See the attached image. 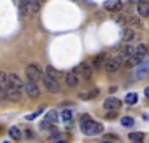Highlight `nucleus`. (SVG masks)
Here are the masks:
<instances>
[{
	"mask_svg": "<svg viewBox=\"0 0 149 143\" xmlns=\"http://www.w3.org/2000/svg\"><path fill=\"white\" fill-rule=\"evenodd\" d=\"M125 58H126V54L123 52V54H119V56H114V58H109L107 59V63H105V72H109V74H114V72H118L119 68H121V65L125 63Z\"/></svg>",
	"mask_w": 149,
	"mask_h": 143,
	"instance_id": "nucleus-1",
	"label": "nucleus"
},
{
	"mask_svg": "<svg viewBox=\"0 0 149 143\" xmlns=\"http://www.w3.org/2000/svg\"><path fill=\"white\" fill-rule=\"evenodd\" d=\"M26 79L32 80V82H39L42 79V72H40V66L39 65H28L26 66Z\"/></svg>",
	"mask_w": 149,
	"mask_h": 143,
	"instance_id": "nucleus-2",
	"label": "nucleus"
},
{
	"mask_svg": "<svg viewBox=\"0 0 149 143\" xmlns=\"http://www.w3.org/2000/svg\"><path fill=\"white\" fill-rule=\"evenodd\" d=\"M149 75V59H142L137 66H135V79L142 80Z\"/></svg>",
	"mask_w": 149,
	"mask_h": 143,
	"instance_id": "nucleus-3",
	"label": "nucleus"
},
{
	"mask_svg": "<svg viewBox=\"0 0 149 143\" xmlns=\"http://www.w3.org/2000/svg\"><path fill=\"white\" fill-rule=\"evenodd\" d=\"M102 124L100 122H97V120H91L86 127H83L81 131L86 134V136H97V134H102Z\"/></svg>",
	"mask_w": 149,
	"mask_h": 143,
	"instance_id": "nucleus-4",
	"label": "nucleus"
},
{
	"mask_svg": "<svg viewBox=\"0 0 149 143\" xmlns=\"http://www.w3.org/2000/svg\"><path fill=\"white\" fill-rule=\"evenodd\" d=\"M79 74H81V77L84 79V80H90L91 77H93V72H95V66H93V63H88V61H84V63H81L79 65Z\"/></svg>",
	"mask_w": 149,
	"mask_h": 143,
	"instance_id": "nucleus-5",
	"label": "nucleus"
},
{
	"mask_svg": "<svg viewBox=\"0 0 149 143\" xmlns=\"http://www.w3.org/2000/svg\"><path fill=\"white\" fill-rule=\"evenodd\" d=\"M44 86H46V89L49 91V93H58L60 91V82H58V79L56 77H51V75H44Z\"/></svg>",
	"mask_w": 149,
	"mask_h": 143,
	"instance_id": "nucleus-6",
	"label": "nucleus"
},
{
	"mask_svg": "<svg viewBox=\"0 0 149 143\" xmlns=\"http://www.w3.org/2000/svg\"><path fill=\"white\" fill-rule=\"evenodd\" d=\"M7 87L18 89V91H21V93H23L25 84H23V80L19 79V75H16V74H9V86H7Z\"/></svg>",
	"mask_w": 149,
	"mask_h": 143,
	"instance_id": "nucleus-7",
	"label": "nucleus"
},
{
	"mask_svg": "<svg viewBox=\"0 0 149 143\" xmlns=\"http://www.w3.org/2000/svg\"><path fill=\"white\" fill-rule=\"evenodd\" d=\"M25 91H26V94H28L30 98H33V100L40 96V89H39L37 82H32V80H28V82L25 84Z\"/></svg>",
	"mask_w": 149,
	"mask_h": 143,
	"instance_id": "nucleus-8",
	"label": "nucleus"
},
{
	"mask_svg": "<svg viewBox=\"0 0 149 143\" xmlns=\"http://www.w3.org/2000/svg\"><path fill=\"white\" fill-rule=\"evenodd\" d=\"M121 38H123V42H133V40H137L139 38V33H135V30L132 28V26H126L125 30H123V35H121Z\"/></svg>",
	"mask_w": 149,
	"mask_h": 143,
	"instance_id": "nucleus-9",
	"label": "nucleus"
},
{
	"mask_svg": "<svg viewBox=\"0 0 149 143\" xmlns=\"http://www.w3.org/2000/svg\"><path fill=\"white\" fill-rule=\"evenodd\" d=\"M104 108H105V112H109V110H116V112H118V110L121 108V101H119L118 98H112V96H111V98H107V100L104 101Z\"/></svg>",
	"mask_w": 149,
	"mask_h": 143,
	"instance_id": "nucleus-10",
	"label": "nucleus"
},
{
	"mask_svg": "<svg viewBox=\"0 0 149 143\" xmlns=\"http://www.w3.org/2000/svg\"><path fill=\"white\" fill-rule=\"evenodd\" d=\"M104 7L107 11H111V12H118V11L123 9V2H121V0H105Z\"/></svg>",
	"mask_w": 149,
	"mask_h": 143,
	"instance_id": "nucleus-11",
	"label": "nucleus"
},
{
	"mask_svg": "<svg viewBox=\"0 0 149 143\" xmlns=\"http://www.w3.org/2000/svg\"><path fill=\"white\" fill-rule=\"evenodd\" d=\"M65 82L68 87H77L79 86V74H76V72H68L67 77H65Z\"/></svg>",
	"mask_w": 149,
	"mask_h": 143,
	"instance_id": "nucleus-12",
	"label": "nucleus"
},
{
	"mask_svg": "<svg viewBox=\"0 0 149 143\" xmlns=\"http://www.w3.org/2000/svg\"><path fill=\"white\" fill-rule=\"evenodd\" d=\"M98 94H100L98 87H90L88 91H81V93H79V98H81V100H93V98H97Z\"/></svg>",
	"mask_w": 149,
	"mask_h": 143,
	"instance_id": "nucleus-13",
	"label": "nucleus"
},
{
	"mask_svg": "<svg viewBox=\"0 0 149 143\" xmlns=\"http://www.w3.org/2000/svg\"><path fill=\"white\" fill-rule=\"evenodd\" d=\"M137 12L142 18H149V2L147 0H140V2L137 4Z\"/></svg>",
	"mask_w": 149,
	"mask_h": 143,
	"instance_id": "nucleus-14",
	"label": "nucleus"
},
{
	"mask_svg": "<svg viewBox=\"0 0 149 143\" xmlns=\"http://www.w3.org/2000/svg\"><path fill=\"white\" fill-rule=\"evenodd\" d=\"M147 52H149V47H147V44H137V45H135V52H133V56L144 58Z\"/></svg>",
	"mask_w": 149,
	"mask_h": 143,
	"instance_id": "nucleus-15",
	"label": "nucleus"
},
{
	"mask_svg": "<svg viewBox=\"0 0 149 143\" xmlns=\"http://www.w3.org/2000/svg\"><path fill=\"white\" fill-rule=\"evenodd\" d=\"M107 59H109L107 54H98V56L93 59V66H95V68H104L105 63H107Z\"/></svg>",
	"mask_w": 149,
	"mask_h": 143,
	"instance_id": "nucleus-16",
	"label": "nucleus"
},
{
	"mask_svg": "<svg viewBox=\"0 0 149 143\" xmlns=\"http://www.w3.org/2000/svg\"><path fill=\"white\" fill-rule=\"evenodd\" d=\"M72 119H74V112H72V110H63V112L60 113V120H61L63 124H70Z\"/></svg>",
	"mask_w": 149,
	"mask_h": 143,
	"instance_id": "nucleus-17",
	"label": "nucleus"
},
{
	"mask_svg": "<svg viewBox=\"0 0 149 143\" xmlns=\"http://www.w3.org/2000/svg\"><path fill=\"white\" fill-rule=\"evenodd\" d=\"M7 86H9V74L7 72H0V87H2L4 93H6Z\"/></svg>",
	"mask_w": 149,
	"mask_h": 143,
	"instance_id": "nucleus-18",
	"label": "nucleus"
},
{
	"mask_svg": "<svg viewBox=\"0 0 149 143\" xmlns=\"http://www.w3.org/2000/svg\"><path fill=\"white\" fill-rule=\"evenodd\" d=\"M58 119H60V113H58L54 108H51V110H47V112H46V120H49V122H53V124H54Z\"/></svg>",
	"mask_w": 149,
	"mask_h": 143,
	"instance_id": "nucleus-19",
	"label": "nucleus"
},
{
	"mask_svg": "<svg viewBox=\"0 0 149 143\" xmlns=\"http://www.w3.org/2000/svg\"><path fill=\"white\" fill-rule=\"evenodd\" d=\"M137 101H139L137 93H128V94L125 96V103H126V105H135Z\"/></svg>",
	"mask_w": 149,
	"mask_h": 143,
	"instance_id": "nucleus-20",
	"label": "nucleus"
},
{
	"mask_svg": "<svg viewBox=\"0 0 149 143\" xmlns=\"http://www.w3.org/2000/svg\"><path fill=\"white\" fill-rule=\"evenodd\" d=\"M9 136H11L13 140H21V129L16 127V126L9 127Z\"/></svg>",
	"mask_w": 149,
	"mask_h": 143,
	"instance_id": "nucleus-21",
	"label": "nucleus"
},
{
	"mask_svg": "<svg viewBox=\"0 0 149 143\" xmlns=\"http://www.w3.org/2000/svg\"><path fill=\"white\" fill-rule=\"evenodd\" d=\"M91 120H93V119H91L88 113H83V115L79 117V126H81V129H83V127H86V126H88Z\"/></svg>",
	"mask_w": 149,
	"mask_h": 143,
	"instance_id": "nucleus-22",
	"label": "nucleus"
},
{
	"mask_svg": "<svg viewBox=\"0 0 149 143\" xmlns=\"http://www.w3.org/2000/svg\"><path fill=\"white\" fill-rule=\"evenodd\" d=\"M128 140L130 141H144V133H130Z\"/></svg>",
	"mask_w": 149,
	"mask_h": 143,
	"instance_id": "nucleus-23",
	"label": "nucleus"
},
{
	"mask_svg": "<svg viewBox=\"0 0 149 143\" xmlns=\"http://www.w3.org/2000/svg\"><path fill=\"white\" fill-rule=\"evenodd\" d=\"M121 126L132 127V126H133V119H132V117H123V119H121Z\"/></svg>",
	"mask_w": 149,
	"mask_h": 143,
	"instance_id": "nucleus-24",
	"label": "nucleus"
},
{
	"mask_svg": "<svg viewBox=\"0 0 149 143\" xmlns=\"http://www.w3.org/2000/svg\"><path fill=\"white\" fill-rule=\"evenodd\" d=\"M126 21L130 23V26H139V25H140V19H139V18H133V16H130Z\"/></svg>",
	"mask_w": 149,
	"mask_h": 143,
	"instance_id": "nucleus-25",
	"label": "nucleus"
},
{
	"mask_svg": "<svg viewBox=\"0 0 149 143\" xmlns=\"http://www.w3.org/2000/svg\"><path fill=\"white\" fill-rule=\"evenodd\" d=\"M42 112H44V108H39L37 112H33V113H30V115H26V119H28V120H33V119H37V115H40Z\"/></svg>",
	"mask_w": 149,
	"mask_h": 143,
	"instance_id": "nucleus-26",
	"label": "nucleus"
},
{
	"mask_svg": "<svg viewBox=\"0 0 149 143\" xmlns=\"http://www.w3.org/2000/svg\"><path fill=\"white\" fill-rule=\"evenodd\" d=\"M46 74L51 75V77H58V72H56L53 66H47V68H46Z\"/></svg>",
	"mask_w": 149,
	"mask_h": 143,
	"instance_id": "nucleus-27",
	"label": "nucleus"
},
{
	"mask_svg": "<svg viewBox=\"0 0 149 143\" xmlns=\"http://www.w3.org/2000/svg\"><path fill=\"white\" fill-rule=\"evenodd\" d=\"M104 140H111V141H118L119 138H118L116 134H105V136H104Z\"/></svg>",
	"mask_w": 149,
	"mask_h": 143,
	"instance_id": "nucleus-28",
	"label": "nucleus"
},
{
	"mask_svg": "<svg viewBox=\"0 0 149 143\" xmlns=\"http://www.w3.org/2000/svg\"><path fill=\"white\" fill-rule=\"evenodd\" d=\"M144 94H146V98L149 100V87H146V89H144Z\"/></svg>",
	"mask_w": 149,
	"mask_h": 143,
	"instance_id": "nucleus-29",
	"label": "nucleus"
},
{
	"mask_svg": "<svg viewBox=\"0 0 149 143\" xmlns=\"http://www.w3.org/2000/svg\"><path fill=\"white\" fill-rule=\"evenodd\" d=\"M140 0H130V4H139Z\"/></svg>",
	"mask_w": 149,
	"mask_h": 143,
	"instance_id": "nucleus-30",
	"label": "nucleus"
},
{
	"mask_svg": "<svg viewBox=\"0 0 149 143\" xmlns=\"http://www.w3.org/2000/svg\"><path fill=\"white\" fill-rule=\"evenodd\" d=\"M147 54H149V52H147Z\"/></svg>",
	"mask_w": 149,
	"mask_h": 143,
	"instance_id": "nucleus-31",
	"label": "nucleus"
}]
</instances>
